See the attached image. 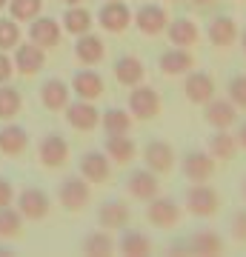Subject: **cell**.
Returning <instances> with one entry per match:
<instances>
[{
	"mask_svg": "<svg viewBox=\"0 0 246 257\" xmlns=\"http://www.w3.org/2000/svg\"><path fill=\"white\" fill-rule=\"evenodd\" d=\"M57 200H60V206H63L66 211H80L89 206L92 200V186L89 180L83 175H69L60 180V186H57Z\"/></svg>",
	"mask_w": 246,
	"mask_h": 257,
	"instance_id": "1",
	"label": "cell"
},
{
	"mask_svg": "<svg viewBox=\"0 0 246 257\" xmlns=\"http://www.w3.org/2000/svg\"><path fill=\"white\" fill-rule=\"evenodd\" d=\"M183 206L195 217H212L220 209V194L206 183H192L183 194Z\"/></svg>",
	"mask_w": 246,
	"mask_h": 257,
	"instance_id": "2",
	"label": "cell"
},
{
	"mask_svg": "<svg viewBox=\"0 0 246 257\" xmlns=\"http://www.w3.org/2000/svg\"><path fill=\"white\" fill-rule=\"evenodd\" d=\"M18 211L23 214V220H46L52 211V197L37 186H23L18 192Z\"/></svg>",
	"mask_w": 246,
	"mask_h": 257,
	"instance_id": "3",
	"label": "cell"
},
{
	"mask_svg": "<svg viewBox=\"0 0 246 257\" xmlns=\"http://www.w3.org/2000/svg\"><path fill=\"white\" fill-rule=\"evenodd\" d=\"M129 111H132V117L137 120H152L160 114V94H157L155 86H132L129 89Z\"/></svg>",
	"mask_w": 246,
	"mask_h": 257,
	"instance_id": "4",
	"label": "cell"
},
{
	"mask_svg": "<svg viewBox=\"0 0 246 257\" xmlns=\"http://www.w3.org/2000/svg\"><path fill=\"white\" fill-rule=\"evenodd\" d=\"M181 172L189 183H209L215 175V157L201 149H189L181 160Z\"/></svg>",
	"mask_w": 246,
	"mask_h": 257,
	"instance_id": "5",
	"label": "cell"
},
{
	"mask_svg": "<svg viewBox=\"0 0 246 257\" xmlns=\"http://www.w3.org/2000/svg\"><path fill=\"white\" fill-rule=\"evenodd\" d=\"M181 214H183L181 203L175 200V197H166V194L152 197L149 206H146V220L152 223V226H157V229H172V226H178Z\"/></svg>",
	"mask_w": 246,
	"mask_h": 257,
	"instance_id": "6",
	"label": "cell"
},
{
	"mask_svg": "<svg viewBox=\"0 0 246 257\" xmlns=\"http://www.w3.org/2000/svg\"><path fill=\"white\" fill-rule=\"evenodd\" d=\"M132 20H135V26H137L140 35L157 37V35H163V32H166L169 15H166V9L160 6V3H143V6L132 15Z\"/></svg>",
	"mask_w": 246,
	"mask_h": 257,
	"instance_id": "7",
	"label": "cell"
},
{
	"mask_svg": "<svg viewBox=\"0 0 246 257\" xmlns=\"http://www.w3.org/2000/svg\"><path fill=\"white\" fill-rule=\"evenodd\" d=\"M183 94L192 106H206V103L218 94L215 89V77L209 72H186V80H183Z\"/></svg>",
	"mask_w": 246,
	"mask_h": 257,
	"instance_id": "8",
	"label": "cell"
},
{
	"mask_svg": "<svg viewBox=\"0 0 246 257\" xmlns=\"http://www.w3.org/2000/svg\"><path fill=\"white\" fill-rule=\"evenodd\" d=\"M160 175H155L152 169H135V172H129L126 177V192L135 197V200H143L149 203L152 197H157L160 194V180H157Z\"/></svg>",
	"mask_w": 246,
	"mask_h": 257,
	"instance_id": "9",
	"label": "cell"
},
{
	"mask_svg": "<svg viewBox=\"0 0 246 257\" xmlns=\"http://www.w3.org/2000/svg\"><path fill=\"white\" fill-rule=\"evenodd\" d=\"M37 155H40V163L46 169H60V166L69 163V140L57 132H49L40 146H37Z\"/></svg>",
	"mask_w": 246,
	"mask_h": 257,
	"instance_id": "10",
	"label": "cell"
},
{
	"mask_svg": "<svg viewBox=\"0 0 246 257\" xmlns=\"http://www.w3.org/2000/svg\"><path fill=\"white\" fill-rule=\"evenodd\" d=\"M98 23L101 29H106L109 35H120V32H126L129 23H132V12L123 0H106L98 12Z\"/></svg>",
	"mask_w": 246,
	"mask_h": 257,
	"instance_id": "11",
	"label": "cell"
},
{
	"mask_svg": "<svg viewBox=\"0 0 246 257\" xmlns=\"http://www.w3.org/2000/svg\"><path fill=\"white\" fill-rule=\"evenodd\" d=\"M66 123L77 132H92L101 126V111L95 106V100H72L66 106Z\"/></svg>",
	"mask_w": 246,
	"mask_h": 257,
	"instance_id": "12",
	"label": "cell"
},
{
	"mask_svg": "<svg viewBox=\"0 0 246 257\" xmlns=\"http://www.w3.org/2000/svg\"><path fill=\"white\" fill-rule=\"evenodd\" d=\"M80 175L89 183H106L112 177V160L101 149H89L80 155Z\"/></svg>",
	"mask_w": 246,
	"mask_h": 257,
	"instance_id": "13",
	"label": "cell"
},
{
	"mask_svg": "<svg viewBox=\"0 0 246 257\" xmlns=\"http://www.w3.org/2000/svg\"><path fill=\"white\" fill-rule=\"evenodd\" d=\"M143 163L155 175H166V172H172V166H175V149L160 138L149 140L143 146Z\"/></svg>",
	"mask_w": 246,
	"mask_h": 257,
	"instance_id": "14",
	"label": "cell"
},
{
	"mask_svg": "<svg viewBox=\"0 0 246 257\" xmlns=\"http://www.w3.org/2000/svg\"><path fill=\"white\" fill-rule=\"evenodd\" d=\"M72 94L77 97V100H98L103 94V89H106V83H103V77L92 66H86V69H80V72H74L72 77Z\"/></svg>",
	"mask_w": 246,
	"mask_h": 257,
	"instance_id": "15",
	"label": "cell"
},
{
	"mask_svg": "<svg viewBox=\"0 0 246 257\" xmlns=\"http://www.w3.org/2000/svg\"><path fill=\"white\" fill-rule=\"evenodd\" d=\"M60 32H63V26L55 18H40L37 15L35 20H29V40L40 49H55L60 43Z\"/></svg>",
	"mask_w": 246,
	"mask_h": 257,
	"instance_id": "16",
	"label": "cell"
},
{
	"mask_svg": "<svg viewBox=\"0 0 246 257\" xmlns=\"http://www.w3.org/2000/svg\"><path fill=\"white\" fill-rule=\"evenodd\" d=\"M129 220H132V209H129L126 200H103L101 209H98V223L106 231L126 229Z\"/></svg>",
	"mask_w": 246,
	"mask_h": 257,
	"instance_id": "17",
	"label": "cell"
},
{
	"mask_svg": "<svg viewBox=\"0 0 246 257\" xmlns=\"http://www.w3.org/2000/svg\"><path fill=\"white\" fill-rule=\"evenodd\" d=\"M203 120L209 123L212 128H232L237 120V106L229 97H212L206 106H203Z\"/></svg>",
	"mask_w": 246,
	"mask_h": 257,
	"instance_id": "18",
	"label": "cell"
},
{
	"mask_svg": "<svg viewBox=\"0 0 246 257\" xmlns=\"http://www.w3.org/2000/svg\"><path fill=\"white\" fill-rule=\"evenodd\" d=\"M40 103L49 111H63L72 103V86L66 80H60V77H49L40 86Z\"/></svg>",
	"mask_w": 246,
	"mask_h": 257,
	"instance_id": "19",
	"label": "cell"
},
{
	"mask_svg": "<svg viewBox=\"0 0 246 257\" xmlns=\"http://www.w3.org/2000/svg\"><path fill=\"white\" fill-rule=\"evenodd\" d=\"M29 149V132L18 123L6 120L0 126V155L6 157H20L23 152Z\"/></svg>",
	"mask_w": 246,
	"mask_h": 257,
	"instance_id": "20",
	"label": "cell"
},
{
	"mask_svg": "<svg viewBox=\"0 0 246 257\" xmlns=\"http://www.w3.org/2000/svg\"><path fill=\"white\" fill-rule=\"evenodd\" d=\"M206 37L215 49H229L237 43V23L229 15H218V18L209 20L206 26Z\"/></svg>",
	"mask_w": 246,
	"mask_h": 257,
	"instance_id": "21",
	"label": "cell"
},
{
	"mask_svg": "<svg viewBox=\"0 0 246 257\" xmlns=\"http://www.w3.org/2000/svg\"><path fill=\"white\" fill-rule=\"evenodd\" d=\"M43 66H46V49L35 46L32 40L15 46V69H18L20 74H26V77L29 74H37Z\"/></svg>",
	"mask_w": 246,
	"mask_h": 257,
	"instance_id": "22",
	"label": "cell"
},
{
	"mask_svg": "<svg viewBox=\"0 0 246 257\" xmlns=\"http://www.w3.org/2000/svg\"><path fill=\"white\" fill-rule=\"evenodd\" d=\"M115 80H118L120 86H126V89L140 86V83L146 80L143 60H140V57H135V55H120L118 60H115Z\"/></svg>",
	"mask_w": 246,
	"mask_h": 257,
	"instance_id": "23",
	"label": "cell"
},
{
	"mask_svg": "<svg viewBox=\"0 0 246 257\" xmlns=\"http://www.w3.org/2000/svg\"><path fill=\"white\" fill-rule=\"evenodd\" d=\"M157 66H160V72L169 74V77H181V74H186V72L195 69V57H192L186 49L172 46V49H166L163 55L157 57Z\"/></svg>",
	"mask_w": 246,
	"mask_h": 257,
	"instance_id": "24",
	"label": "cell"
},
{
	"mask_svg": "<svg viewBox=\"0 0 246 257\" xmlns=\"http://www.w3.org/2000/svg\"><path fill=\"white\" fill-rule=\"evenodd\" d=\"M74 57H77L83 66H98L103 57H106V46H103V40L98 35L86 32V35H80L74 40Z\"/></svg>",
	"mask_w": 246,
	"mask_h": 257,
	"instance_id": "25",
	"label": "cell"
},
{
	"mask_svg": "<svg viewBox=\"0 0 246 257\" xmlns=\"http://www.w3.org/2000/svg\"><path fill=\"white\" fill-rule=\"evenodd\" d=\"M166 35H169V40H172V46L189 49V46L198 43L201 32H198V23H192L189 18H175V20L166 23Z\"/></svg>",
	"mask_w": 246,
	"mask_h": 257,
	"instance_id": "26",
	"label": "cell"
},
{
	"mask_svg": "<svg viewBox=\"0 0 246 257\" xmlns=\"http://www.w3.org/2000/svg\"><path fill=\"white\" fill-rule=\"evenodd\" d=\"M106 155H109L112 163L126 166L135 160L137 143L132 140V135H106Z\"/></svg>",
	"mask_w": 246,
	"mask_h": 257,
	"instance_id": "27",
	"label": "cell"
},
{
	"mask_svg": "<svg viewBox=\"0 0 246 257\" xmlns=\"http://www.w3.org/2000/svg\"><path fill=\"white\" fill-rule=\"evenodd\" d=\"M206 146H209V155L220 163H226V160H235L237 157V138L235 135H229V128H215V135L206 140Z\"/></svg>",
	"mask_w": 246,
	"mask_h": 257,
	"instance_id": "28",
	"label": "cell"
},
{
	"mask_svg": "<svg viewBox=\"0 0 246 257\" xmlns=\"http://www.w3.org/2000/svg\"><path fill=\"white\" fill-rule=\"evenodd\" d=\"M186 240H189V254L212 257V254H220L223 251V240H220V234L215 229H201Z\"/></svg>",
	"mask_w": 246,
	"mask_h": 257,
	"instance_id": "29",
	"label": "cell"
},
{
	"mask_svg": "<svg viewBox=\"0 0 246 257\" xmlns=\"http://www.w3.org/2000/svg\"><path fill=\"white\" fill-rule=\"evenodd\" d=\"M92 26H95V18H92V12L86 9V6H69V9L63 12V32H69V35L80 37L86 35V32H92Z\"/></svg>",
	"mask_w": 246,
	"mask_h": 257,
	"instance_id": "30",
	"label": "cell"
},
{
	"mask_svg": "<svg viewBox=\"0 0 246 257\" xmlns=\"http://www.w3.org/2000/svg\"><path fill=\"white\" fill-rule=\"evenodd\" d=\"M132 111L129 109H106L101 114V126H103V135H132Z\"/></svg>",
	"mask_w": 246,
	"mask_h": 257,
	"instance_id": "31",
	"label": "cell"
},
{
	"mask_svg": "<svg viewBox=\"0 0 246 257\" xmlns=\"http://www.w3.org/2000/svg\"><path fill=\"white\" fill-rule=\"evenodd\" d=\"M115 248H118L120 254H129V257H143L152 251V240L146 237L143 231H135V229H129L120 234V240L115 243Z\"/></svg>",
	"mask_w": 246,
	"mask_h": 257,
	"instance_id": "32",
	"label": "cell"
},
{
	"mask_svg": "<svg viewBox=\"0 0 246 257\" xmlns=\"http://www.w3.org/2000/svg\"><path fill=\"white\" fill-rule=\"evenodd\" d=\"M80 251L83 254H92V257H103V254H112L115 251V240L109 237V231H92L80 240Z\"/></svg>",
	"mask_w": 246,
	"mask_h": 257,
	"instance_id": "33",
	"label": "cell"
},
{
	"mask_svg": "<svg viewBox=\"0 0 246 257\" xmlns=\"http://www.w3.org/2000/svg\"><path fill=\"white\" fill-rule=\"evenodd\" d=\"M20 109H23V94H20V89L3 83V86H0V120L6 123V120L18 117Z\"/></svg>",
	"mask_w": 246,
	"mask_h": 257,
	"instance_id": "34",
	"label": "cell"
},
{
	"mask_svg": "<svg viewBox=\"0 0 246 257\" xmlns=\"http://www.w3.org/2000/svg\"><path fill=\"white\" fill-rule=\"evenodd\" d=\"M20 231H23V214L12 206H3L0 209V237L3 240L20 237Z\"/></svg>",
	"mask_w": 246,
	"mask_h": 257,
	"instance_id": "35",
	"label": "cell"
},
{
	"mask_svg": "<svg viewBox=\"0 0 246 257\" xmlns=\"http://www.w3.org/2000/svg\"><path fill=\"white\" fill-rule=\"evenodd\" d=\"M40 9H43V0H9V18H15L18 23L35 20Z\"/></svg>",
	"mask_w": 246,
	"mask_h": 257,
	"instance_id": "36",
	"label": "cell"
},
{
	"mask_svg": "<svg viewBox=\"0 0 246 257\" xmlns=\"http://www.w3.org/2000/svg\"><path fill=\"white\" fill-rule=\"evenodd\" d=\"M20 37H23V32H20L18 20L15 18H0V52L15 49L20 43Z\"/></svg>",
	"mask_w": 246,
	"mask_h": 257,
	"instance_id": "37",
	"label": "cell"
},
{
	"mask_svg": "<svg viewBox=\"0 0 246 257\" xmlns=\"http://www.w3.org/2000/svg\"><path fill=\"white\" fill-rule=\"evenodd\" d=\"M226 97L235 103L237 109H246V74H235L226 83Z\"/></svg>",
	"mask_w": 246,
	"mask_h": 257,
	"instance_id": "38",
	"label": "cell"
},
{
	"mask_svg": "<svg viewBox=\"0 0 246 257\" xmlns=\"http://www.w3.org/2000/svg\"><path fill=\"white\" fill-rule=\"evenodd\" d=\"M229 229H232V237L246 243V209H237L229 220Z\"/></svg>",
	"mask_w": 246,
	"mask_h": 257,
	"instance_id": "39",
	"label": "cell"
},
{
	"mask_svg": "<svg viewBox=\"0 0 246 257\" xmlns=\"http://www.w3.org/2000/svg\"><path fill=\"white\" fill-rule=\"evenodd\" d=\"M15 203V183L9 177H0V209Z\"/></svg>",
	"mask_w": 246,
	"mask_h": 257,
	"instance_id": "40",
	"label": "cell"
},
{
	"mask_svg": "<svg viewBox=\"0 0 246 257\" xmlns=\"http://www.w3.org/2000/svg\"><path fill=\"white\" fill-rule=\"evenodd\" d=\"M12 77H15V60H12L6 52H0V86L9 83Z\"/></svg>",
	"mask_w": 246,
	"mask_h": 257,
	"instance_id": "41",
	"label": "cell"
},
{
	"mask_svg": "<svg viewBox=\"0 0 246 257\" xmlns=\"http://www.w3.org/2000/svg\"><path fill=\"white\" fill-rule=\"evenodd\" d=\"M169 251L172 254H189V240H172L169 243Z\"/></svg>",
	"mask_w": 246,
	"mask_h": 257,
	"instance_id": "42",
	"label": "cell"
},
{
	"mask_svg": "<svg viewBox=\"0 0 246 257\" xmlns=\"http://www.w3.org/2000/svg\"><path fill=\"white\" fill-rule=\"evenodd\" d=\"M235 138H237V146H240V149H246V120L240 123V126H237Z\"/></svg>",
	"mask_w": 246,
	"mask_h": 257,
	"instance_id": "43",
	"label": "cell"
},
{
	"mask_svg": "<svg viewBox=\"0 0 246 257\" xmlns=\"http://www.w3.org/2000/svg\"><path fill=\"white\" fill-rule=\"evenodd\" d=\"M240 197H243V203H246V175L240 177Z\"/></svg>",
	"mask_w": 246,
	"mask_h": 257,
	"instance_id": "44",
	"label": "cell"
},
{
	"mask_svg": "<svg viewBox=\"0 0 246 257\" xmlns=\"http://www.w3.org/2000/svg\"><path fill=\"white\" fill-rule=\"evenodd\" d=\"M195 6H209V3H215V0H192Z\"/></svg>",
	"mask_w": 246,
	"mask_h": 257,
	"instance_id": "45",
	"label": "cell"
},
{
	"mask_svg": "<svg viewBox=\"0 0 246 257\" xmlns=\"http://www.w3.org/2000/svg\"><path fill=\"white\" fill-rule=\"evenodd\" d=\"M237 40H240V46H243V52H246V29H243V35H237Z\"/></svg>",
	"mask_w": 246,
	"mask_h": 257,
	"instance_id": "46",
	"label": "cell"
},
{
	"mask_svg": "<svg viewBox=\"0 0 246 257\" xmlns=\"http://www.w3.org/2000/svg\"><path fill=\"white\" fill-rule=\"evenodd\" d=\"M60 3H66V6H77V3H83V0H60Z\"/></svg>",
	"mask_w": 246,
	"mask_h": 257,
	"instance_id": "47",
	"label": "cell"
},
{
	"mask_svg": "<svg viewBox=\"0 0 246 257\" xmlns=\"http://www.w3.org/2000/svg\"><path fill=\"white\" fill-rule=\"evenodd\" d=\"M3 6H9V0H0V9H3Z\"/></svg>",
	"mask_w": 246,
	"mask_h": 257,
	"instance_id": "48",
	"label": "cell"
},
{
	"mask_svg": "<svg viewBox=\"0 0 246 257\" xmlns=\"http://www.w3.org/2000/svg\"><path fill=\"white\" fill-rule=\"evenodd\" d=\"M169 3H172V0H169Z\"/></svg>",
	"mask_w": 246,
	"mask_h": 257,
	"instance_id": "49",
	"label": "cell"
}]
</instances>
